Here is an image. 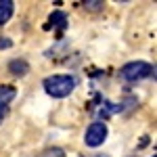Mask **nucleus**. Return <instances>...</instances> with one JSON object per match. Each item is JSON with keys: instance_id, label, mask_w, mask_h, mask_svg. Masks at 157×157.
Returning <instances> with one entry per match:
<instances>
[{"instance_id": "10", "label": "nucleus", "mask_w": 157, "mask_h": 157, "mask_svg": "<svg viewBox=\"0 0 157 157\" xmlns=\"http://www.w3.org/2000/svg\"><path fill=\"white\" fill-rule=\"evenodd\" d=\"M2 46L6 48V46H11V42H9V40H0V48H2Z\"/></svg>"}, {"instance_id": "3", "label": "nucleus", "mask_w": 157, "mask_h": 157, "mask_svg": "<svg viewBox=\"0 0 157 157\" xmlns=\"http://www.w3.org/2000/svg\"><path fill=\"white\" fill-rule=\"evenodd\" d=\"M107 138V126L103 121H92L84 134V143L88 147H101Z\"/></svg>"}, {"instance_id": "8", "label": "nucleus", "mask_w": 157, "mask_h": 157, "mask_svg": "<svg viewBox=\"0 0 157 157\" xmlns=\"http://www.w3.org/2000/svg\"><path fill=\"white\" fill-rule=\"evenodd\" d=\"M40 157H65V153H63V149H48V151H44Z\"/></svg>"}, {"instance_id": "5", "label": "nucleus", "mask_w": 157, "mask_h": 157, "mask_svg": "<svg viewBox=\"0 0 157 157\" xmlns=\"http://www.w3.org/2000/svg\"><path fill=\"white\" fill-rule=\"evenodd\" d=\"M17 94V90L13 86H0V109H4Z\"/></svg>"}, {"instance_id": "9", "label": "nucleus", "mask_w": 157, "mask_h": 157, "mask_svg": "<svg viewBox=\"0 0 157 157\" xmlns=\"http://www.w3.org/2000/svg\"><path fill=\"white\" fill-rule=\"evenodd\" d=\"M103 4L105 2H101V0H90V2H84V6L88 11H101L103 9Z\"/></svg>"}, {"instance_id": "7", "label": "nucleus", "mask_w": 157, "mask_h": 157, "mask_svg": "<svg viewBox=\"0 0 157 157\" xmlns=\"http://www.w3.org/2000/svg\"><path fill=\"white\" fill-rule=\"evenodd\" d=\"M50 23L55 25V27H59V29H63V27L67 25V17H65V13H63V11L50 13Z\"/></svg>"}, {"instance_id": "4", "label": "nucleus", "mask_w": 157, "mask_h": 157, "mask_svg": "<svg viewBox=\"0 0 157 157\" xmlns=\"http://www.w3.org/2000/svg\"><path fill=\"white\" fill-rule=\"evenodd\" d=\"M13 11H15L13 0H0V25L9 23V19L13 17Z\"/></svg>"}, {"instance_id": "6", "label": "nucleus", "mask_w": 157, "mask_h": 157, "mask_svg": "<svg viewBox=\"0 0 157 157\" xmlns=\"http://www.w3.org/2000/svg\"><path fill=\"white\" fill-rule=\"evenodd\" d=\"M9 69H11V73H15V75H25V73L29 71V65H27L23 59H15V61L9 63Z\"/></svg>"}, {"instance_id": "1", "label": "nucleus", "mask_w": 157, "mask_h": 157, "mask_svg": "<svg viewBox=\"0 0 157 157\" xmlns=\"http://www.w3.org/2000/svg\"><path fill=\"white\" fill-rule=\"evenodd\" d=\"M44 88L50 97L55 98H65L69 97L75 88V80L73 75H67V73H57V75H48L44 80Z\"/></svg>"}, {"instance_id": "11", "label": "nucleus", "mask_w": 157, "mask_h": 157, "mask_svg": "<svg viewBox=\"0 0 157 157\" xmlns=\"http://www.w3.org/2000/svg\"><path fill=\"white\" fill-rule=\"evenodd\" d=\"M2 117H4V109H0V124H2Z\"/></svg>"}, {"instance_id": "12", "label": "nucleus", "mask_w": 157, "mask_h": 157, "mask_svg": "<svg viewBox=\"0 0 157 157\" xmlns=\"http://www.w3.org/2000/svg\"><path fill=\"white\" fill-rule=\"evenodd\" d=\"M153 157H155V155H153Z\"/></svg>"}, {"instance_id": "2", "label": "nucleus", "mask_w": 157, "mask_h": 157, "mask_svg": "<svg viewBox=\"0 0 157 157\" xmlns=\"http://www.w3.org/2000/svg\"><path fill=\"white\" fill-rule=\"evenodd\" d=\"M120 75L126 82H136V80H145L155 75V65H149L145 61H132V63H126L120 69Z\"/></svg>"}]
</instances>
